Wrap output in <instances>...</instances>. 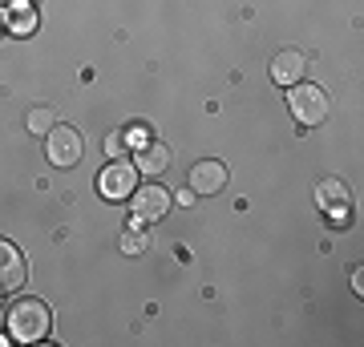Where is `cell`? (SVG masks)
Segmentation results:
<instances>
[{"mask_svg":"<svg viewBox=\"0 0 364 347\" xmlns=\"http://www.w3.org/2000/svg\"><path fill=\"white\" fill-rule=\"evenodd\" d=\"M4 323H9V335H13L16 343H41V339H49V331H53V311L45 307L41 299L21 295L13 307H9Z\"/></svg>","mask_w":364,"mask_h":347,"instance_id":"6da1fadb","label":"cell"},{"mask_svg":"<svg viewBox=\"0 0 364 347\" xmlns=\"http://www.w3.org/2000/svg\"><path fill=\"white\" fill-rule=\"evenodd\" d=\"M287 109L299 126H320L328 114H332V97H328L324 85H312V81H296L287 89Z\"/></svg>","mask_w":364,"mask_h":347,"instance_id":"7a4b0ae2","label":"cell"},{"mask_svg":"<svg viewBox=\"0 0 364 347\" xmlns=\"http://www.w3.org/2000/svg\"><path fill=\"white\" fill-rule=\"evenodd\" d=\"M134 190H138V166H134L130 158H114V162L97 174V194L109 198V202H126Z\"/></svg>","mask_w":364,"mask_h":347,"instance_id":"3957f363","label":"cell"},{"mask_svg":"<svg viewBox=\"0 0 364 347\" xmlns=\"http://www.w3.org/2000/svg\"><path fill=\"white\" fill-rule=\"evenodd\" d=\"M45 154H49L53 166L69 170V166H77V162H81L85 142H81V133L73 126H53L49 129V142H45Z\"/></svg>","mask_w":364,"mask_h":347,"instance_id":"277c9868","label":"cell"},{"mask_svg":"<svg viewBox=\"0 0 364 347\" xmlns=\"http://www.w3.org/2000/svg\"><path fill=\"white\" fill-rule=\"evenodd\" d=\"M170 202H174L170 190L158 186V182H146V186H138V190L130 194V206H134V219L138 222H158L170 210Z\"/></svg>","mask_w":364,"mask_h":347,"instance_id":"5b68a950","label":"cell"},{"mask_svg":"<svg viewBox=\"0 0 364 347\" xmlns=\"http://www.w3.org/2000/svg\"><path fill=\"white\" fill-rule=\"evenodd\" d=\"M227 162H219V158H203V162H195L191 166V190L203 194V198H210V194H223L227 190Z\"/></svg>","mask_w":364,"mask_h":347,"instance_id":"8992f818","label":"cell"},{"mask_svg":"<svg viewBox=\"0 0 364 347\" xmlns=\"http://www.w3.org/2000/svg\"><path fill=\"white\" fill-rule=\"evenodd\" d=\"M28 279V263L25 255L16 250L9 238H0V295H9V291H21Z\"/></svg>","mask_w":364,"mask_h":347,"instance_id":"52a82bcc","label":"cell"},{"mask_svg":"<svg viewBox=\"0 0 364 347\" xmlns=\"http://www.w3.org/2000/svg\"><path fill=\"white\" fill-rule=\"evenodd\" d=\"M304 69H308V57L299 49H279L272 57V81L284 85V89H291L296 81H304Z\"/></svg>","mask_w":364,"mask_h":347,"instance_id":"ba28073f","label":"cell"},{"mask_svg":"<svg viewBox=\"0 0 364 347\" xmlns=\"http://www.w3.org/2000/svg\"><path fill=\"white\" fill-rule=\"evenodd\" d=\"M316 202H320V210L344 219V210H348V186H344L340 178H324L320 186H316Z\"/></svg>","mask_w":364,"mask_h":347,"instance_id":"9c48e42d","label":"cell"},{"mask_svg":"<svg viewBox=\"0 0 364 347\" xmlns=\"http://www.w3.org/2000/svg\"><path fill=\"white\" fill-rule=\"evenodd\" d=\"M134 166H138V174H166L170 170V150L162 142H142Z\"/></svg>","mask_w":364,"mask_h":347,"instance_id":"30bf717a","label":"cell"},{"mask_svg":"<svg viewBox=\"0 0 364 347\" xmlns=\"http://www.w3.org/2000/svg\"><path fill=\"white\" fill-rule=\"evenodd\" d=\"M9 28H13L16 37H28V33L37 28V9H28L25 0L13 4V13H9Z\"/></svg>","mask_w":364,"mask_h":347,"instance_id":"8fae6325","label":"cell"},{"mask_svg":"<svg viewBox=\"0 0 364 347\" xmlns=\"http://www.w3.org/2000/svg\"><path fill=\"white\" fill-rule=\"evenodd\" d=\"M25 126H28V133H33V138H37V133H49V129L57 126V114H53L49 105H37V109H28Z\"/></svg>","mask_w":364,"mask_h":347,"instance_id":"7c38bea8","label":"cell"},{"mask_svg":"<svg viewBox=\"0 0 364 347\" xmlns=\"http://www.w3.org/2000/svg\"><path fill=\"white\" fill-rule=\"evenodd\" d=\"M122 250H126V255H130V258L146 255V250H150V234H146L142 226H138V222H134L130 231L122 234Z\"/></svg>","mask_w":364,"mask_h":347,"instance_id":"4fadbf2b","label":"cell"},{"mask_svg":"<svg viewBox=\"0 0 364 347\" xmlns=\"http://www.w3.org/2000/svg\"><path fill=\"white\" fill-rule=\"evenodd\" d=\"M105 154L109 158H126L130 154V129H114V133L105 138Z\"/></svg>","mask_w":364,"mask_h":347,"instance_id":"5bb4252c","label":"cell"},{"mask_svg":"<svg viewBox=\"0 0 364 347\" xmlns=\"http://www.w3.org/2000/svg\"><path fill=\"white\" fill-rule=\"evenodd\" d=\"M352 287H356V295H360V287H364V270L360 267L352 270Z\"/></svg>","mask_w":364,"mask_h":347,"instance_id":"9a60e30c","label":"cell"},{"mask_svg":"<svg viewBox=\"0 0 364 347\" xmlns=\"http://www.w3.org/2000/svg\"><path fill=\"white\" fill-rule=\"evenodd\" d=\"M0 4H4V9H13V4H21V0H0Z\"/></svg>","mask_w":364,"mask_h":347,"instance_id":"2e32d148","label":"cell"}]
</instances>
